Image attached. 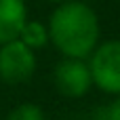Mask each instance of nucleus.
I'll use <instances>...</instances> for the list:
<instances>
[{
	"mask_svg": "<svg viewBox=\"0 0 120 120\" xmlns=\"http://www.w3.org/2000/svg\"><path fill=\"white\" fill-rule=\"evenodd\" d=\"M103 110L110 120H120V95H116L108 105H103Z\"/></svg>",
	"mask_w": 120,
	"mask_h": 120,
	"instance_id": "6e6552de",
	"label": "nucleus"
},
{
	"mask_svg": "<svg viewBox=\"0 0 120 120\" xmlns=\"http://www.w3.org/2000/svg\"><path fill=\"white\" fill-rule=\"evenodd\" d=\"M4 120H46V116H44L40 105H36V103H21V105L13 108Z\"/></svg>",
	"mask_w": 120,
	"mask_h": 120,
	"instance_id": "0eeeda50",
	"label": "nucleus"
},
{
	"mask_svg": "<svg viewBox=\"0 0 120 120\" xmlns=\"http://www.w3.org/2000/svg\"><path fill=\"white\" fill-rule=\"evenodd\" d=\"M53 84H55L57 93L68 99L84 97L93 86V78H91L86 59L63 57L53 70Z\"/></svg>",
	"mask_w": 120,
	"mask_h": 120,
	"instance_id": "20e7f679",
	"label": "nucleus"
},
{
	"mask_svg": "<svg viewBox=\"0 0 120 120\" xmlns=\"http://www.w3.org/2000/svg\"><path fill=\"white\" fill-rule=\"evenodd\" d=\"M36 51L19 38L0 44V80L6 84H23L36 72Z\"/></svg>",
	"mask_w": 120,
	"mask_h": 120,
	"instance_id": "7ed1b4c3",
	"label": "nucleus"
},
{
	"mask_svg": "<svg viewBox=\"0 0 120 120\" xmlns=\"http://www.w3.org/2000/svg\"><path fill=\"white\" fill-rule=\"evenodd\" d=\"M93 84L116 97L120 95V40H105L95 46L86 59Z\"/></svg>",
	"mask_w": 120,
	"mask_h": 120,
	"instance_id": "f03ea898",
	"label": "nucleus"
},
{
	"mask_svg": "<svg viewBox=\"0 0 120 120\" xmlns=\"http://www.w3.org/2000/svg\"><path fill=\"white\" fill-rule=\"evenodd\" d=\"M27 19L25 0H0V44L15 40Z\"/></svg>",
	"mask_w": 120,
	"mask_h": 120,
	"instance_id": "39448f33",
	"label": "nucleus"
},
{
	"mask_svg": "<svg viewBox=\"0 0 120 120\" xmlns=\"http://www.w3.org/2000/svg\"><path fill=\"white\" fill-rule=\"evenodd\" d=\"M49 42L63 55L89 59L99 44L101 25L97 13L80 0H65L49 17Z\"/></svg>",
	"mask_w": 120,
	"mask_h": 120,
	"instance_id": "f257e3e1",
	"label": "nucleus"
},
{
	"mask_svg": "<svg viewBox=\"0 0 120 120\" xmlns=\"http://www.w3.org/2000/svg\"><path fill=\"white\" fill-rule=\"evenodd\" d=\"M93 120H110L108 116H105V110H103V105H101V108L95 112V118H93Z\"/></svg>",
	"mask_w": 120,
	"mask_h": 120,
	"instance_id": "1a4fd4ad",
	"label": "nucleus"
},
{
	"mask_svg": "<svg viewBox=\"0 0 120 120\" xmlns=\"http://www.w3.org/2000/svg\"><path fill=\"white\" fill-rule=\"evenodd\" d=\"M46 2H53V4H61V2H65V0H46Z\"/></svg>",
	"mask_w": 120,
	"mask_h": 120,
	"instance_id": "9d476101",
	"label": "nucleus"
},
{
	"mask_svg": "<svg viewBox=\"0 0 120 120\" xmlns=\"http://www.w3.org/2000/svg\"><path fill=\"white\" fill-rule=\"evenodd\" d=\"M25 46H30L32 51H38V49H44L49 44V27L46 23L42 21H32V19H25L19 36H17Z\"/></svg>",
	"mask_w": 120,
	"mask_h": 120,
	"instance_id": "423d86ee",
	"label": "nucleus"
}]
</instances>
